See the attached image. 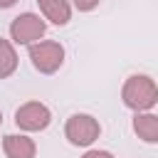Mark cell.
<instances>
[{
	"label": "cell",
	"mask_w": 158,
	"mask_h": 158,
	"mask_svg": "<svg viewBox=\"0 0 158 158\" xmlns=\"http://www.w3.org/2000/svg\"><path fill=\"white\" fill-rule=\"evenodd\" d=\"M121 99L128 109L133 111H148L158 104V86L151 77L146 74H133L123 81L121 89Z\"/></svg>",
	"instance_id": "6da1fadb"
},
{
	"label": "cell",
	"mask_w": 158,
	"mask_h": 158,
	"mask_svg": "<svg viewBox=\"0 0 158 158\" xmlns=\"http://www.w3.org/2000/svg\"><path fill=\"white\" fill-rule=\"evenodd\" d=\"M99 133H101V126H99V121H96L94 116H89V114H74V116H69L67 123H64V136H67V141H69L72 146L86 148V146H91V143L99 138Z\"/></svg>",
	"instance_id": "7a4b0ae2"
},
{
	"label": "cell",
	"mask_w": 158,
	"mask_h": 158,
	"mask_svg": "<svg viewBox=\"0 0 158 158\" xmlns=\"http://www.w3.org/2000/svg\"><path fill=\"white\" fill-rule=\"evenodd\" d=\"M30 59L40 74H54L64 62V47L52 40L35 42V44H30Z\"/></svg>",
	"instance_id": "3957f363"
},
{
	"label": "cell",
	"mask_w": 158,
	"mask_h": 158,
	"mask_svg": "<svg viewBox=\"0 0 158 158\" xmlns=\"http://www.w3.org/2000/svg\"><path fill=\"white\" fill-rule=\"evenodd\" d=\"M44 30H47V22L35 12H22L10 22V37H12L15 44H27L30 47V44L42 40Z\"/></svg>",
	"instance_id": "277c9868"
},
{
	"label": "cell",
	"mask_w": 158,
	"mask_h": 158,
	"mask_svg": "<svg viewBox=\"0 0 158 158\" xmlns=\"http://www.w3.org/2000/svg\"><path fill=\"white\" fill-rule=\"evenodd\" d=\"M52 121V111L40 101H27L15 111V123L22 131H42Z\"/></svg>",
	"instance_id": "5b68a950"
},
{
	"label": "cell",
	"mask_w": 158,
	"mask_h": 158,
	"mask_svg": "<svg viewBox=\"0 0 158 158\" xmlns=\"http://www.w3.org/2000/svg\"><path fill=\"white\" fill-rule=\"evenodd\" d=\"M2 151H5V156L7 158H35V153H37V146H35V141L32 138H27V136H17V133H7L5 138H2Z\"/></svg>",
	"instance_id": "8992f818"
},
{
	"label": "cell",
	"mask_w": 158,
	"mask_h": 158,
	"mask_svg": "<svg viewBox=\"0 0 158 158\" xmlns=\"http://www.w3.org/2000/svg\"><path fill=\"white\" fill-rule=\"evenodd\" d=\"M37 5L42 10L44 20H49L57 27H62V25H67L72 20V5H69V0H37Z\"/></svg>",
	"instance_id": "52a82bcc"
},
{
	"label": "cell",
	"mask_w": 158,
	"mask_h": 158,
	"mask_svg": "<svg viewBox=\"0 0 158 158\" xmlns=\"http://www.w3.org/2000/svg\"><path fill=\"white\" fill-rule=\"evenodd\" d=\"M133 133L143 143H158V116L148 111H136L133 116Z\"/></svg>",
	"instance_id": "ba28073f"
},
{
	"label": "cell",
	"mask_w": 158,
	"mask_h": 158,
	"mask_svg": "<svg viewBox=\"0 0 158 158\" xmlns=\"http://www.w3.org/2000/svg\"><path fill=\"white\" fill-rule=\"evenodd\" d=\"M17 69V52L10 40L0 37V79H7Z\"/></svg>",
	"instance_id": "9c48e42d"
},
{
	"label": "cell",
	"mask_w": 158,
	"mask_h": 158,
	"mask_svg": "<svg viewBox=\"0 0 158 158\" xmlns=\"http://www.w3.org/2000/svg\"><path fill=\"white\" fill-rule=\"evenodd\" d=\"M72 5L77 10H81V12H89V10H94L99 5V0H72Z\"/></svg>",
	"instance_id": "30bf717a"
},
{
	"label": "cell",
	"mask_w": 158,
	"mask_h": 158,
	"mask_svg": "<svg viewBox=\"0 0 158 158\" xmlns=\"http://www.w3.org/2000/svg\"><path fill=\"white\" fill-rule=\"evenodd\" d=\"M81 158H114L109 151H86Z\"/></svg>",
	"instance_id": "8fae6325"
},
{
	"label": "cell",
	"mask_w": 158,
	"mask_h": 158,
	"mask_svg": "<svg viewBox=\"0 0 158 158\" xmlns=\"http://www.w3.org/2000/svg\"><path fill=\"white\" fill-rule=\"evenodd\" d=\"M17 0H0V10H7V7H12Z\"/></svg>",
	"instance_id": "7c38bea8"
},
{
	"label": "cell",
	"mask_w": 158,
	"mask_h": 158,
	"mask_svg": "<svg viewBox=\"0 0 158 158\" xmlns=\"http://www.w3.org/2000/svg\"><path fill=\"white\" fill-rule=\"evenodd\" d=\"M0 123H2V114H0Z\"/></svg>",
	"instance_id": "4fadbf2b"
}]
</instances>
